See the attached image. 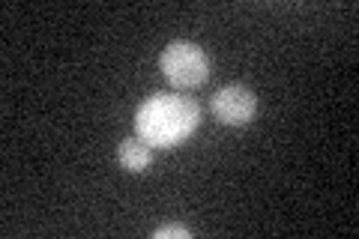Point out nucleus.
<instances>
[{
  "label": "nucleus",
  "mask_w": 359,
  "mask_h": 239,
  "mask_svg": "<svg viewBox=\"0 0 359 239\" xmlns=\"http://www.w3.org/2000/svg\"><path fill=\"white\" fill-rule=\"evenodd\" d=\"M201 108L192 96L183 93H156L150 96L135 114V135L150 146H168L183 144L189 135L198 129Z\"/></svg>",
  "instance_id": "nucleus-1"
},
{
  "label": "nucleus",
  "mask_w": 359,
  "mask_h": 239,
  "mask_svg": "<svg viewBox=\"0 0 359 239\" xmlns=\"http://www.w3.org/2000/svg\"><path fill=\"white\" fill-rule=\"evenodd\" d=\"M117 158H120V165L126 170H132V174H141V170H147V165H150V144L141 141L138 135H129V138L120 141Z\"/></svg>",
  "instance_id": "nucleus-4"
},
{
  "label": "nucleus",
  "mask_w": 359,
  "mask_h": 239,
  "mask_svg": "<svg viewBox=\"0 0 359 239\" xmlns=\"http://www.w3.org/2000/svg\"><path fill=\"white\" fill-rule=\"evenodd\" d=\"M159 69L177 90H195L207 84L210 57L195 42H171L159 57Z\"/></svg>",
  "instance_id": "nucleus-2"
},
{
  "label": "nucleus",
  "mask_w": 359,
  "mask_h": 239,
  "mask_svg": "<svg viewBox=\"0 0 359 239\" xmlns=\"http://www.w3.org/2000/svg\"><path fill=\"white\" fill-rule=\"evenodd\" d=\"M210 111L219 123H224V126H245V123H252L255 114H257V96L243 84L219 87L210 99Z\"/></svg>",
  "instance_id": "nucleus-3"
},
{
  "label": "nucleus",
  "mask_w": 359,
  "mask_h": 239,
  "mask_svg": "<svg viewBox=\"0 0 359 239\" xmlns=\"http://www.w3.org/2000/svg\"><path fill=\"white\" fill-rule=\"evenodd\" d=\"M153 239H192V231L183 224H168V227H159Z\"/></svg>",
  "instance_id": "nucleus-5"
}]
</instances>
